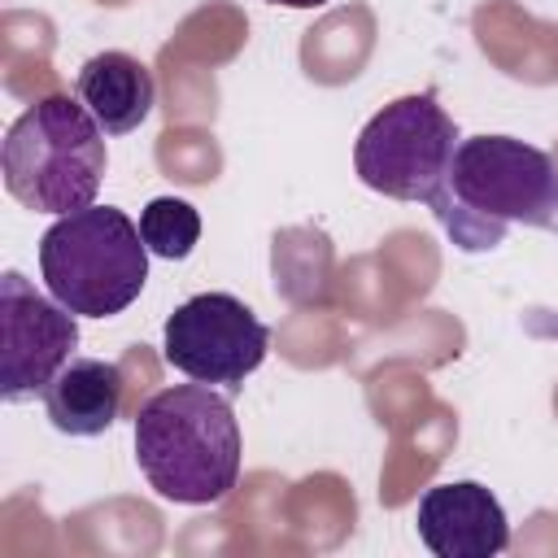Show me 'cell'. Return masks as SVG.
<instances>
[{
  "label": "cell",
  "mask_w": 558,
  "mask_h": 558,
  "mask_svg": "<svg viewBox=\"0 0 558 558\" xmlns=\"http://www.w3.org/2000/svg\"><path fill=\"white\" fill-rule=\"evenodd\" d=\"M432 209L462 253L497 248L510 227L558 235V166L514 135L458 140Z\"/></svg>",
  "instance_id": "obj_1"
},
{
  "label": "cell",
  "mask_w": 558,
  "mask_h": 558,
  "mask_svg": "<svg viewBox=\"0 0 558 558\" xmlns=\"http://www.w3.org/2000/svg\"><path fill=\"white\" fill-rule=\"evenodd\" d=\"M135 462L179 506H214L240 480V423L209 384H174L135 410Z\"/></svg>",
  "instance_id": "obj_2"
},
{
  "label": "cell",
  "mask_w": 558,
  "mask_h": 558,
  "mask_svg": "<svg viewBox=\"0 0 558 558\" xmlns=\"http://www.w3.org/2000/svg\"><path fill=\"white\" fill-rule=\"evenodd\" d=\"M105 126L78 96H44L4 135L0 170L17 205L35 214L87 209L105 179Z\"/></svg>",
  "instance_id": "obj_3"
},
{
  "label": "cell",
  "mask_w": 558,
  "mask_h": 558,
  "mask_svg": "<svg viewBox=\"0 0 558 558\" xmlns=\"http://www.w3.org/2000/svg\"><path fill=\"white\" fill-rule=\"evenodd\" d=\"M148 257L140 227L113 205L61 214L39 235V275L78 318L122 314L148 283Z\"/></svg>",
  "instance_id": "obj_4"
},
{
  "label": "cell",
  "mask_w": 558,
  "mask_h": 558,
  "mask_svg": "<svg viewBox=\"0 0 558 558\" xmlns=\"http://www.w3.org/2000/svg\"><path fill=\"white\" fill-rule=\"evenodd\" d=\"M458 148V126L432 92L388 100L353 144L357 179L392 201L432 205L445 187Z\"/></svg>",
  "instance_id": "obj_5"
},
{
  "label": "cell",
  "mask_w": 558,
  "mask_h": 558,
  "mask_svg": "<svg viewBox=\"0 0 558 558\" xmlns=\"http://www.w3.org/2000/svg\"><path fill=\"white\" fill-rule=\"evenodd\" d=\"M266 349V323L231 292H201L161 327V353L174 371L196 384H227L231 392L262 366Z\"/></svg>",
  "instance_id": "obj_6"
},
{
  "label": "cell",
  "mask_w": 558,
  "mask_h": 558,
  "mask_svg": "<svg viewBox=\"0 0 558 558\" xmlns=\"http://www.w3.org/2000/svg\"><path fill=\"white\" fill-rule=\"evenodd\" d=\"M78 323L48 292H35L26 275H0V397L26 401L52 384V375L74 357Z\"/></svg>",
  "instance_id": "obj_7"
},
{
  "label": "cell",
  "mask_w": 558,
  "mask_h": 558,
  "mask_svg": "<svg viewBox=\"0 0 558 558\" xmlns=\"http://www.w3.org/2000/svg\"><path fill=\"white\" fill-rule=\"evenodd\" d=\"M418 541L436 558H493L510 545V523L501 501L475 480H449L418 501Z\"/></svg>",
  "instance_id": "obj_8"
},
{
  "label": "cell",
  "mask_w": 558,
  "mask_h": 558,
  "mask_svg": "<svg viewBox=\"0 0 558 558\" xmlns=\"http://www.w3.org/2000/svg\"><path fill=\"white\" fill-rule=\"evenodd\" d=\"M48 423L65 436H100L122 410V371L100 357H70L39 392Z\"/></svg>",
  "instance_id": "obj_9"
},
{
  "label": "cell",
  "mask_w": 558,
  "mask_h": 558,
  "mask_svg": "<svg viewBox=\"0 0 558 558\" xmlns=\"http://www.w3.org/2000/svg\"><path fill=\"white\" fill-rule=\"evenodd\" d=\"M74 96L92 109V118L105 126V135H131L157 100L153 70L131 52H96L74 83Z\"/></svg>",
  "instance_id": "obj_10"
},
{
  "label": "cell",
  "mask_w": 558,
  "mask_h": 558,
  "mask_svg": "<svg viewBox=\"0 0 558 558\" xmlns=\"http://www.w3.org/2000/svg\"><path fill=\"white\" fill-rule=\"evenodd\" d=\"M140 235L153 257L183 262L201 240V214L179 196H157L140 209Z\"/></svg>",
  "instance_id": "obj_11"
},
{
  "label": "cell",
  "mask_w": 558,
  "mask_h": 558,
  "mask_svg": "<svg viewBox=\"0 0 558 558\" xmlns=\"http://www.w3.org/2000/svg\"><path fill=\"white\" fill-rule=\"evenodd\" d=\"M270 4H283V9H318L327 0H270Z\"/></svg>",
  "instance_id": "obj_12"
}]
</instances>
